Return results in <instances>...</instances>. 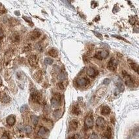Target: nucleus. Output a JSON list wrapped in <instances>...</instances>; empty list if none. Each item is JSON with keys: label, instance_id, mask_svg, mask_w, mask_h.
Masks as SVG:
<instances>
[{"label": "nucleus", "instance_id": "23", "mask_svg": "<svg viewBox=\"0 0 139 139\" xmlns=\"http://www.w3.org/2000/svg\"><path fill=\"white\" fill-rule=\"evenodd\" d=\"M92 32L94 33V34L97 37H98L99 39H101V40H103V35H101V33H98V32H97V31H92Z\"/></svg>", "mask_w": 139, "mask_h": 139}, {"label": "nucleus", "instance_id": "27", "mask_svg": "<svg viewBox=\"0 0 139 139\" xmlns=\"http://www.w3.org/2000/svg\"><path fill=\"white\" fill-rule=\"evenodd\" d=\"M69 139H81V137L78 134H75L72 137H70Z\"/></svg>", "mask_w": 139, "mask_h": 139}, {"label": "nucleus", "instance_id": "25", "mask_svg": "<svg viewBox=\"0 0 139 139\" xmlns=\"http://www.w3.org/2000/svg\"><path fill=\"white\" fill-rule=\"evenodd\" d=\"M42 72H41V71H39V72H37L35 74V79L38 81V79H40L41 78H42V74H41Z\"/></svg>", "mask_w": 139, "mask_h": 139}, {"label": "nucleus", "instance_id": "1", "mask_svg": "<svg viewBox=\"0 0 139 139\" xmlns=\"http://www.w3.org/2000/svg\"><path fill=\"white\" fill-rule=\"evenodd\" d=\"M123 78H124V81L125 82V84L129 86H133L134 82L133 81L131 77H130L129 75L127 74L125 71H123Z\"/></svg>", "mask_w": 139, "mask_h": 139}, {"label": "nucleus", "instance_id": "6", "mask_svg": "<svg viewBox=\"0 0 139 139\" xmlns=\"http://www.w3.org/2000/svg\"><path fill=\"white\" fill-rule=\"evenodd\" d=\"M29 63L31 66L35 67V66L37 65V63H38V59H37V57L35 55L31 56L29 58Z\"/></svg>", "mask_w": 139, "mask_h": 139}, {"label": "nucleus", "instance_id": "17", "mask_svg": "<svg viewBox=\"0 0 139 139\" xmlns=\"http://www.w3.org/2000/svg\"><path fill=\"white\" fill-rule=\"evenodd\" d=\"M110 112V108L107 106H104L103 108H102V110H101V114H103V115H108L109 114Z\"/></svg>", "mask_w": 139, "mask_h": 139}, {"label": "nucleus", "instance_id": "16", "mask_svg": "<svg viewBox=\"0 0 139 139\" xmlns=\"http://www.w3.org/2000/svg\"><path fill=\"white\" fill-rule=\"evenodd\" d=\"M15 122H16V118H15L14 116H9L7 118V123L9 125H13L15 124Z\"/></svg>", "mask_w": 139, "mask_h": 139}, {"label": "nucleus", "instance_id": "12", "mask_svg": "<svg viewBox=\"0 0 139 139\" xmlns=\"http://www.w3.org/2000/svg\"><path fill=\"white\" fill-rule=\"evenodd\" d=\"M48 133V130L44 127H41L38 131V135L39 137H44Z\"/></svg>", "mask_w": 139, "mask_h": 139}, {"label": "nucleus", "instance_id": "26", "mask_svg": "<svg viewBox=\"0 0 139 139\" xmlns=\"http://www.w3.org/2000/svg\"><path fill=\"white\" fill-rule=\"evenodd\" d=\"M112 37H115V38L118 39H121V40H123V41H125L126 43H129V42H128V41H127L125 39H124L123 37H122L121 36H119V35H112Z\"/></svg>", "mask_w": 139, "mask_h": 139}, {"label": "nucleus", "instance_id": "36", "mask_svg": "<svg viewBox=\"0 0 139 139\" xmlns=\"http://www.w3.org/2000/svg\"><path fill=\"white\" fill-rule=\"evenodd\" d=\"M3 34L2 31L0 30V38H1V37H3Z\"/></svg>", "mask_w": 139, "mask_h": 139}, {"label": "nucleus", "instance_id": "10", "mask_svg": "<svg viewBox=\"0 0 139 139\" xmlns=\"http://www.w3.org/2000/svg\"><path fill=\"white\" fill-rule=\"evenodd\" d=\"M18 127L19 128L20 130L21 131H24L27 134H29L31 133V131H32V128H31V126L29 125H27V126H25V127H23L22 125H18Z\"/></svg>", "mask_w": 139, "mask_h": 139}, {"label": "nucleus", "instance_id": "13", "mask_svg": "<svg viewBox=\"0 0 139 139\" xmlns=\"http://www.w3.org/2000/svg\"><path fill=\"white\" fill-rule=\"evenodd\" d=\"M40 36H41V32L37 29H35L31 34V40H35Z\"/></svg>", "mask_w": 139, "mask_h": 139}, {"label": "nucleus", "instance_id": "3", "mask_svg": "<svg viewBox=\"0 0 139 139\" xmlns=\"http://www.w3.org/2000/svg\"><path fill=\"white\" fill-rule=\"evenodd\" d=\"M108 52L106 50H103L100 52L97 53L95 56V58L99 60H103V59H105L108 57Z\"/></svg>", "mask_w": 139, "mask_h": 139}, {"label": "nucleus", "instance_id": "18", "mask_svg": "<svg viewBox=\"0 0 139 139\" xmlns=\"http://www.w3.org/2000/svg\"><path fill=\"white\" fill-rule=\"evenodd\" d=\"M48 54L50 56H52V57L56 58L58 55V52L56 49H51V50L48 51Z\"/></svg>", "mask_w": 139, "mask_h": 139}, {"label": "nucleus", "instance_id": "15", "mask_svg": "<svg viewBox=\"0 0 139 139\" xmlns=\"http://www.w3.org/2000/svg\"><path fill=\"white\" fill-rule=\"evenodd\" d=\"M87 74L90 77H95L97 74L95 70L93 67H89L87 69Z\"/></svg>", "mask_w": 139, "mask_h": 139}, {"label": "nucleus", "instance_id": "4", "mask_svg": "<svg viewBox=\"0 0 139 139\" xmlns=\"http://www.w3.org/2000/svg\"><path fill=\"white\" fill-rule=\"evenodd\" d=\"M85 125L86 126V127L91 129L93 127L94 125V120H93V117L91 116H88L86 117L85 120Z\"/></svg>", "mask_w": 139, "mask_h": 139}, {"label": "nucleus", "instance_id": "30", "mask_svg": "<svg viewBox=\"0 0 139 139\" xmlns=\"http://www.w3.org/2000/svg\"><path fill=\"white\" fill-rule=\"evenodd\" d=\"M91 139H99L98 135L95 133H92L91 136Z\"/></svg>", "mask_w": 139, "mask_h": 139}, {"label": "nucleus", "instance_id": "29", "mask_svg": "<svg viewBox=\"0 0 139 139\" xmlns=\"http://www.w3.org/2000/svg\"><path fill=\"white\" fill-rule=\"evenodd\" d=\"M135 21H136V19H135V18L134 17H131L130 18V20H129V22H130V23L131 24H133L135 23Z\"/></svg>", "mask_w": 139, "mask_h": 139}, {"label": "nucleus", "instance_id": "21", "mask_svg": "<svg viewBox=\"0 0 139 139\" xmlns=\"http://www.w3.org/2000/svg\"><path fill=\"white\" fill-rule=\"evenodd\" d=\"M111 136H112V131H111V129H110V127H108L106 133L105 137L108 139H110L111 138Z\"/></svg>", "mask_w": 139, "mask_h": 139}, {"label": "nucleus", "instance_id": "9", "mask_svg": "<svg viewBox=\"0 0 139 139\" xmlns=\"http://www.w3.org/2000/svg\"><path fill=\"white\" fill-rule=\"evenodd\" d=\"M78 127V122L77 120H72L69 123L70 130L71 131H75Z\"/></svg>", "mask_w": 139, "mask_h": 139}, {"label": "nucleus", "instance_id": "22", "mask_svg": "<svg viewBox=\"0 0 139 139\" xmlns=\"http://www.w3.org/2000/svg\"><path fill=\"white\" fill-rule=\"evenodd\" d=\"M44 63L47 65H51V64H52L53 60L50 58H46L44 59Z\"/></svg>", "mask_w": 139, "mask_h": 139}, {"label": "nucleus", "instance_id": "31", "mask_svg": "<svg viewBox=\"0 0 139 139\" xmlns=\"http://www.w3.org/2000/svg\"><path fill=\"white\" fill-rule=\"evenodd\" d=\"M110 80L109 79V78H105V79L104 80H103V83L104 84H110Z\"/></svg>", "mask_w": 139, "mask_h": 139}, {"label": "nucleus", "instance_id": "11", "mask_svg": "<svg viewBox=\"0 0 139 139\" xmlns=\"http://www.w3.org/2000/svg\"><path fill=\"white\" fill-rule=\"evenodd\" d=\"M105 120L104 118L101 117H99L97 120H96V124L98 126V127H103L105 126Z\"/></svg>", "mask_w": 139, "mask_h": 139}, {"label": "nucleus", "instance_id": "38", "mask_svg": "<svg viewBox=\"0 0 139 139\" xmlns=\"http://www.w3.org/2000/svg\"><path fill=\"white\" fill-rule=\"evenodd\" d=\"M1 83H2V81H1V79L0 78V86L1 85Z\"/></svg>", "mask_w": 139, "mask_h": 139}, {"label": "nucleus", "instance_id": "8", "mask_svg": "<svg viewBox=\"0 0 139 139\" xmlns=\"http://www.w3.org/2000/svg\"><path fill=\"white\" fill-rule=\"evenodd\" d=\"M107 68L110 71H114L116 69V63L114 61V60L113 59H111V60L109 61L108 65H107Z\"/></svg>", "mask_w": 139, "mask_h": 139}, {"label": "nucleus", "instance_id": "2", "mask_svg": "<svg viewBox=\"0 0 139 139\" xmlns=\"http://www.w3.org/2000/svg\"><path fill=\"white\" fill-rule=\"evenodd\" d=\"M61 101V95L60 94H56L51 99V104L52 106H58L60 104Z\"/></svg>", "mask_w": 139, "mask_h": 139}, {"label": "nucleus", "instance_id": "14", "mask_svg": "<svg viewBox=\"0 0 139 139\" xmlns=\"http://www.w3.org/2000/svg\"><path fill=\"white\" fill-rule=\"evenodd\" d=\"M71 112L74 115H79L80 114V110L78 105H74L72 106V108H71Z\"/></svg>", "mask_w": 139, "mask_h": 139}, {"label": "nucleus", "instance_id": "33", "mask_svg": "<svg viewBox=\"0 0 139 139\" xmlns=\"http://www.w3.org/2000/svg\"><path fill=\"white\" fill-rule=\"evenodd\" d=\"M1 139H9V136H8L7 134H4L2 137H1Z\"/></svg>", "mask_w": 139, "mask_h": 139}, {"label": "nucleus", "instance_id": "7", "mask_svg": "<svg viewBox=\"0 0 139 139\" xmlns=\"http://www.w3.org/2000/svg\"><path fill=\"white\" fill-rule=\"evenodd\" d=\"M0 99L3 103H7L10 101V97L4 92L0 93Z\"/></svg>", "mask_w": 139, "mask_h": 139}, {"label": "nucleus", "instance_id": "19", "mask_svg": "<svg viewBox=\"0 0 139 139\" xmlns=\"http://www.w3.org/2000/svg\"><path fill=\"white\" fill-rule=\"evenodd\" d=\"M31 122L33 123V124H34L35 125L37 124V123H38L39 118L37 116H31Z\"/></svg>", "mask_w": 139, "mask_h": 139}, {"label": "nucleus", "instance_id": "34", "mask_svg": "<svg viewBox=\"0 0 139 139\" xmlns=\"http://www.w3.org/2000/svg\"><path fill=\"white\" fill-rule=\"evenodd\" d=\"M58 87H59V88L61 89H64V86L63 85L62 83H59V84H58Z\"/></svg>", "mask_w": 139, "mask_h": 139}, {"label": "nucleus", "instance_id": "24", "mask_svg": "<svg viewBox=\"0 0 139 139\" xmlns=\"http://www.w3.org/2000/svg\"><path fill=\"white\" fill-rule=\"evenodd\" d=\"M58 78L60 80H61V81L64 80L65 79V74H64V73H63V72L60 73V74L58 75Z\"/></svg>", "mask_w": 139, "mask_h": 139}, {"label": "nucleus", "instance_id": "37", "mask_svg": "<svg viewBox=\"0 0 139 139\" xmlns=\"http://www.w3.org/2000/svg\"><path fill=\"white\" fill-rule=\"evenodd\" d=\"M101 139H107V138H106V137L105 136V137H102V138H101Z\"/></svg>", "mask_w": 139, "mask_h": 139}, {"label": "nucleus", "instance_id": "35", "mask_svg": "<svg viewBox=\"0 0 139 139\" xmlns=\"http://www.w3.org/2000/svg\"><path fill=\"white\" fill-rule=\"evenodd\" d=\"M26 108H27L26 105L23 106L22 108H21V112H24V110H25V109H26Z\"/></svg>", "mask_w": 139, "mask_h": 139}, {"label": "nucleus", "instance_id": "5", "mask_svg": "<svg viewBox=\"0 0 139 139\" xmlns=\"http://www.w3.org/2000/svg\"><path fill=\"white\" fill-rule=\"evenodd\" d=\"M89 81L88 80L86 79V78H80L77 79V84H78L79 86L81 87L86 86L87 84H89Z\"/></svg>", "mask_w": 139, "mask_h": 139}, {"label": "nucleus", "instance_id": "32", "mask_svg": "<svg viewBox=\"0 0 139 139\" xmlns=\"http://www.w3.org/2000/svg\"><path fill=\"white\" fill-rule=\"evenodd\" d=\"M23 18H24L25 20H26V22H29V23H31V20L30 19V18H28V17H23Z\"/></svg>", "mask_w": 139, "mask_h": 139}, {"label": "nucleus", "instance_id": "28", "mask_svg": "<svg viewBox=\"0 0 139 139\" xmlns=\"http://www.w3.org/2000/svg\"><path fill=\"white\" fill-rule=\"evenodd\" d=\"M117 86V88H118V89H119L120 91H123V89H124V86H123V85L122 84H118Z\"/></svg>", "mask_w": 139, "mask_h": 139}, {"label": "nucleus", "instance_id": "20", "mask_svg": "<svg viewBox=\"0 0 139 139\" xmlns=\"http://www.w3.org/2000/svg\"><path fill=\"white\" fill-rule=\"evenodd\" d=\"M131 67L134 70L135 72H139V65L135 63H131Z\"/></svg>", "mask_w": 139, "mask_h": 139}]
</instances>
